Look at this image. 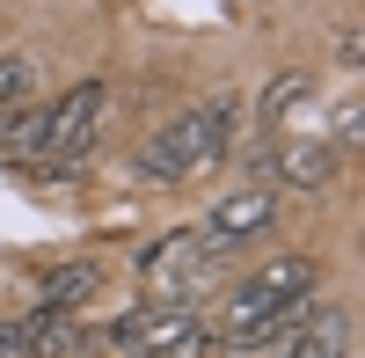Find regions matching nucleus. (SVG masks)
I'll list each match as a JSON object with an SVG mask.
<instances>
[{
  "label": "nucleus",
  "mask_w": 365,
  "mask_h": 358,
  "mask_svg": "<svg viewBox=\"0 0 365 358\" xmlns=\"http://www.w3.org/2000/svg\"><path fill=\"white\" fill-rule=\"evenodd\" d=\"M110 344L125 358H205L212 329L197 322V307H182V300H146V307H125L110 322Z\"/></svg>",
  "instance_id": "nucleus-3"
},
{
  "label": "nucleus",
  "mask_w": 365,
  "mask_h": 358,
  "mask_svg": "<svg viewBox=\"0 0 365 358\" xmlns=\"http://www.w3.org/2000/svg\"><path fill=\"white\" fill-rule=\"evenodd\" d=\"M96 263H58V271H44V285H37V307H58V314H81L88 300H96Z\"/></svg>",
  "instance_id": "nucleus-9"
},
{
  "label": "nucleus",
  "mask_w": 365,
  "mask_h": 358,
  "mask_svg": "<svg viewBox=\"0 0 365 358\" xmlns=\"http://www.w3.org/2000/svg\"><path fill=\"white\" fill-rule=\"evenodd\" d=\"M278 227V198H270L263 183H241V190H227L220 205H212V220H205V242L212 249H241V242H256V234H270Z\"/></svg>",
  "instance_id": "nucleus-6"
},
{
  "label": "nucleus",
  "mask_w": 365,
  "mask_h": 358,
  "mask_svg": "<svg viewBox=\"0 0 365 358\" xmlns=\"http://www.w3.org/2000/svg\"><path fill=\"white\" fill-rule=\"evenodd\" d=\"M29 81H37L29 58H0V110H15V103L29 96Z\"/></svg>",
  "instance_id": "nucleus-11"
},
{
  "label": "nucleus",
  "mask_w": 365,
  "mask_h": 358,
  "mask_svg": "<svg viewBox=\"0 0 365 358\" xmlns=\"http://www.w3.org/2000/svg\"><path fill=\"white\" fill-rule=\"evenodd\" d=\"M212 256H220V249H212V242H205L197 227H175V234H161V242H154V249L139 256V278L154 285L161 300H182V292L197 285V271H205Z\"/></svg>",
  "instance_id": "nucleus-5"
},
{
  "label": "nucleus",
  "mask_w": 365,
  "mask_h": 358,
  "mask_svg": "<svg viewBox=\"0 0 365 358\" xmlns=\"http://www.w3.org/2000/svg\"><path fill=\"white\" fill-rule=\"evenodd\" d=\"M227 132H234V103L220 96V103H205V110H182V117H168V125L139 146V175L146 183H182V175H197L212 154L227 146Z\"/></svg>",
  "instance_id": "nucleus-2"
},
{
  "label": "nucleus",
  "mask_w": 365,
  "mask_h": 358,
  "mask_svg": "<svg viewBox=\"0 0 365 358\" xmlns=\"http://www.w3.org/2000/svg\"><path fill=\"white\" fill-rule=\"evenodd\" d=\"M103 110H110V88L103 81H81L73 96L51 103V125H44V154L29 161L37 175H81V161L96 154V132H103Z\"/></svg>",
  "instance_id": "nucleus-4"
},
{
  "label": "nucleus",
  "mask_w": 365,
  "mask_h": 358,
  "mask_svg": "<svg viewBox=\"0 0 365 358\" xmlns=\"http://www.w3.org/2000/svg\"><path fill=\"white\" fill-rule=\"evenodd\" d=\"M44 125H51V110L37 103H15V110H0V161H37L44 154Z\"/></svg>",
  "instance_id": "nucleus-8"
},
{
  "label": "nucleus",
  "mask_w": 365,
  "mask_h": 358,
  "mask_svg": "<svg viewBox=\"0 0 365 358\" xmlns=\"http://www.w3.org/2000/svg\"><path fill=\"white\" fill-rule=\"evenodd\" d=\"M358 117H365L358 103H344V110H336V139H358Z\"/></svg>",
  "instance_id": "nucleus-12"
},
{
  "label": "nucleus",
  "mask_w": 365,
  "mask_h": 358,
  "mask_svg": "<svg viewBox=\"0 0 365 358\" xmlns=\"http://www.w3.org/2000/svg\"><path fill=\"white\" fill-rule=\"evenodd\" d=\"M307 88H314V73H278V81H270L263 88V103H256V117H263V125H270V117H285L299 96H307Z\"/></svg>",
  "instance_id": "nucleus-10"
},
{
  "label": "nucleus",
  "mask_w": 365,
  "mask_h": 358,
  "mask_svg": "<svg viewBox=\"0 0 365 358\" xmlns=\"http://www.w3.org/2000/svg\"><path fill=\"white\" fill-rule=\"evenodd\" d=\"M314 285H322L314 256H270V263H256V271L227 292V307H220V337L241 344V351H256V344H285V337L299 329V307H307Z\"/></svg>",
  "instance_id": "nucleus-1"
},
{
  "label": "nucleus",
  "mask_w": 365,
  "mask_h": 358,
  "mask_svg": "<svg viewBox=\"0 0 365 358\" xmlns=\"http://www.w3.org/2000/svg\"><path fill=\"white\" fill-rule=\"evenodd\" d=\"M263 175H285L292 190H322V183H336V146L329 139H285Z\"/></svg>",
  "instance_id": "nucleus-7"
}]
</instances>
